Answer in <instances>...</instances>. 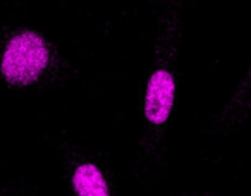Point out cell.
I'll use <instances>...</instances> for the list:
<instances>
[{
  "mask_svg": "<svg viewBox=\"0 0 251 196\" xmlns=\"http://www.w3.org/2000/svg\"><path fill=\"white\" fill-rule=\"evenodd\" d=\"M251 119V62L241 73L239 81L230 93L208 114L200 129V140L222 150L234 134H237Z\"/></svg>",
  "mask_w": 251,
  "mask_h": 196,
  "instance_id": "4",
  "label": "cell"
},
{
  "mask_svg": "<svg viewBox=\"0 0 251 196\" xmlns=\"http://www.w3.org/2000/svg\"><path fill=\"white\" fill-rule=\"evenodd\" d=\"M188 26L184 2H165L148 40L147 71L140 86L136 122V165L148 172L165 162L181 102V52Z\"/></svg>",
  "mask_w": 251,
  "mask_h": 196,
  "instance_id": "1",
  "label": "cell"
},
{
  "mask_svg": "<svg viewBox=\"0 0 251 196\" xmlns=\"http://www.w3.org/2000/svg\"><path fill=\"white\" fill-rule=\"evenodd\" d=\"M172 196H203L200 193H179V195H172Z\"/></svg>",
  "mask_w": 251,
  "mask_h": 196,
  "instance_id": "6",
  "label": "cell"
},
{
  "mask_svg": "<svg viewBox=\"0 0 251 196\" xmlns=\"http://www.w3.org/2000/svg\"><path fill=\"white\" fill-rule=\"evenodd\" d=\"M49 145L60 171L66 196H119L117 179L105 158L84 148L64 129L53 131Z\"/></svg>",
  "mask_w": 251,
  "mask_h": 196,
  "instance_id": "3",
  "label": "cell"
},
{
  "mask_svg": "<svg viewBox=\"0 0 251 196\" xmlns=\"http://www.w3.org/2000/svg\"><path fill=\"white\" fill-rule=\"evenodd\" d=\"M79 66L38 24L9 19L0 26V91L49 93L76 79Z\"/></svg>",
  "mask_w": 251,
  "mask_h": 196,
  "instance_id": "2",
  "label": "cell"
},
{
  "mask_svg": "<svg viewBox=\"0 0 251 196\" xmlns=\"http://www.w3.org/2000/svg\"><path fill=\"white\" fill-rule=\"evenodd\" d=\"M0 196H35L31 189L18 181L0 182Z\"/></svg>",
  "mask_w": 251,
  "mask_h": 196,
  "instance_id": "5",
  "label": "cell"
}]
</instances>
